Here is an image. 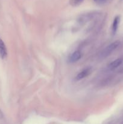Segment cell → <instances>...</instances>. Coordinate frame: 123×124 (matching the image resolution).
Listing matches in <instances>:
<instances>
[{"label":"cell","mask_w":123,"mask_h":124,"mask_svg":"<svg viewBox=\"0 0 123 124\" xmlns=\"http://www.w3.org/2000/svg\"><path fill=\"white\" fill-rule=\"evenodd\" d=\"M119 44H120V42L118 41H115V42L111 43L109 45L104 49V50L102 52V53H101V56L102 57H106L109 56L118 48V46H119Z\"/></svg>","instance_id":"1"},{"label":"cell","mask_w":123,"mask_h":124,"mask_svg":"<svg viewBox=\"0 0 123 124\" xmlns=\"http://www.w3.org/2000/svg\"><path fill=\"white\" fill-rule=\"evenodd\" d=\"M81 58H82V52L80 50L75 51L69 58V62L71 63H75L79 61Z\"/></svg>","instance_id":"2"},{"label":"cell","mask_w":123,"mask_h":124,"mask_svg":"<svg viewBox=\"0 0 123 124\" xmlns=\"http://www.w3.org/2000/svg\"><path fill=\"white\" fill-rule=\"evenodd\" d=\"M90 71H91V70H90V69H89V68H87V69H84V70L80 71L76 76L75 80L76 81H80V80L85 78H86L87 76H88L90 75Z\"/></svg>","instance_id":"3"},{"label":"cell","mask_w":123,"mask_h":124,"mask_svg":"<svg viewBox=\"0 0 123 124\" xmlns=\"http://www.w3.org/2000/svg\"><path fill=\"white\" fill-rule=\"evenodd\" d=\"M7 56V50L4 42L0 38V58L5 59Z\"/></svg>","instance_id":"4"},{"label":"cell","mask_w":123,"mask_h":124,"mask_svg":"<svg viewBox=\"0 0 123 124\" xmlns=\"http://www.w3.org/2000/svg\"><path fill=\"white\" fill-rule=\"evenodd\" d=\"M123 63V59L121 58H118L111 62L108 65V68L110 70H114L119 66Z\"/></svg>","instance_id":"5"},{"label":"cell","mask_w":123,"mask_h":124,"mask_svg":"<svg viewBox=\"0 0 123 124\" xmlns=\"http://www.w3.org/2000/svg\"><path fill=\"white\" fill-rule=\"evenodd\" d=\"M119 22H120V17L119 16H117L114 18L113 24H112V31L113 34H115L117 30L118 29V26H119Z\"/></svg>","instance_id":"6"},{"label":"cell","mask_w":123,"mask_h":124,"mask_svg":"<svg viewBox=\"0 0 123 124\" xmlns=\"http://www.w3.org/2000/svg\"><path fill=\"white\" fill-rule=\"evenodd\" d=\"M83 0H70V3L72 6H77L80 4Z\"/></svg>","instance_id":"7"},{"label":"cell","mask_w":123,"mask_h":124,"mask_svg":"<svg viewBox=\"0 0 123 124\" xmlns=\"http://www.w3.org/2000/svg\"><path fill=\"white\" fill-rule=\"evenodd\" d=\"M94 2H96V4H104L105 2H107V0H94Z\"/></svg>","instance_id":"8"}]
</instances>
